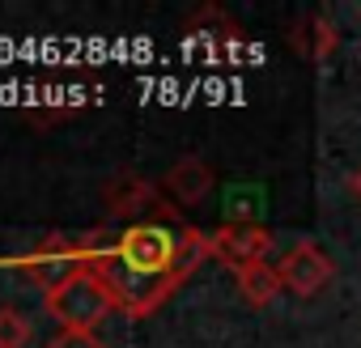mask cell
<instances>
[{"instance_id":"obj_1","label":"cell","mask_w":361,"mask_h":348,"mask_svg":"<svg viewBox=\"0 0 361 348\" xmlns=\"http://www.w3.org/2000/svg\"><path fill=\"white\" fill-rule=\"evenodd\" d=\"M85 251L90 268L115 293V306L128 318H145L209 259V234L170 213L119 230H94L85 234Z\"/></svg>"},{"instance_id":"obj_2","label":"cell","mask_w":361,"mask_h":348,"mask_svg":"<svg viewBox=\"0 0 361 348\" xmlns=\"http://www.w3.org/2000/svg\"><path fill=\"white\" fill-rule=\"evenodd\" d=\"M111 310H119L115 293L106 289V280L94 268L47 293V314L60 323V331H94Z\"/></svg>"},{"instance_id":"obj_3","label":"cell","mask_w":361,"mask_h":348,"mask_svg":"<svg viewBox=\"0 0 361 348\" xmlns=\"http://www.w3.org/2000/svg\"><path fill=\"white\" fill-rule=\"evenodd\" d=\"M18 268H22V272L43 289V293H51V289L68 285L73 276L90 272V251H85V238L51 234V238H43L26 259H18Z\"/></svg>"},{"instance_id":"obj_4","label":"cell","mask_w":361,"mask_h":348,"mask_svg":"<svg viewBox=\"0 0 361 348\" xmlns=\"http://www.w3.org/2000/svg\"><path fill=\"white\" fill-rule=\"evenodd\" d=\"M268 251H272V234L259 221H251V225L226 221L221 230L209 234V259L226 263L234 276L247 272V268H255V263H268Z\"/></svg>"},{"instance_id":"obj_5","label":"cell","mask_w":361,"mask_h":348,"mask_svg":"<svg viewBox=\"0 0 361 348\" xmlns=\"http://www.w3.org/2000/svg\"><path fill=\"white\" fill-rule=\"evenodd\" d=\"M102 200H106V213L115 221H123V225L149 221V217H170L174 213V204H166L161 192L149 179H140V174H119V179H111L102 187Z\"/></svg>"},{"instance_id":"obj_6","label":"cell","mask_w":361,"mask_h":348,"mask_svg":"<svg viewBox=\"0 0 361 348\" xmlns=\"http://www.w3.org/2000/svg\"><path fill=\"white\" fill-rule=\"evenodd\" d=\"M276 272H281V285H285L289 293H298V297H314V293L327 289V280H331L336 268H331V259H327V251H323L319 242L302 238V242H293V247L281 255Z\"/></svg>"},{"instance_id":"obj_7","label":"cell","mask_w":361,"mask_h":348,"mask_svg":"<svg viewBox=\"0 0 361 348\" xmlns=\"http://www.w3.org/2000/svg\"><path fill=\"white\" fill-rule=\"evenodd\" d=\"M213 166L204 157H178L170 170H166V179H161V192L174 200V204H200L209 200L213 192Z\"/></svg>"},{"instance_id":"obj_8","label":"cell","mask_w":361,"mask_h":348,"mask_svg":"<svg viewBox=\"0 0 361 348\" xmlns=\"http://www.w3.org/2000/svg\"><path fill=\"white\" fill-rule=\"evenodd\" d=\"M281 289H285V285H281V272H276V263H255V268L238 272V293H243V297H247L255 310L272 306Z\"/></svg>"},{"instance_id":"obj_9","label":"cell","mask_w":361,"mask_h":348,"mask_svg":"<svg viewBox=\"0 0 361 348\" xmlns=\"http://www.w3.org/2000/svg\"><path fill=\"white\" fill-rule=\"evenodd\" d=\"M30 344V318L13 306H0V348H26Z\"/></svg>"},{"instance_id":"obj_10","label":"cell","mask_w":361,"mask_h":348,"mask_svg":"<svg viewBox=\"0 0 361 348\" xmlns=\"http://www.w3.org/2000/svg\"><path fill=\"white\" fill-rule=\"evenodd\" d=\"M336 43H340L336 26H331L327 18H310V56H314V60H327V56L336 51Z\"/></svg>"},{"instance_id":"obj_11","label":"cell","mask_w":361,"mask_h":348,"mask_svg":"<svg viewBox=\"0 0 361 348\" xmlns=\"http://www.w3.org/2000/svg\"><path fill=\"white\" fill-rule=\"evenodd\" d=\"M47 348H106V340H98L94 331H56Z\"/></svg>"},{"instance_id":"obj_12","label":"cell","mask_w":361,"mask_h":348,"mask_svg":"<svg viewBox=\"0 0 361 348\" xmlns=\"http://www.w3.org/2000/svg\"><path fill=\"white\" fill-rule=\"evenodd\" d=\"M348 187H353V196H357V200H361V166H357V170H353V179H348Z\"/></svg>"}]
</instances>
